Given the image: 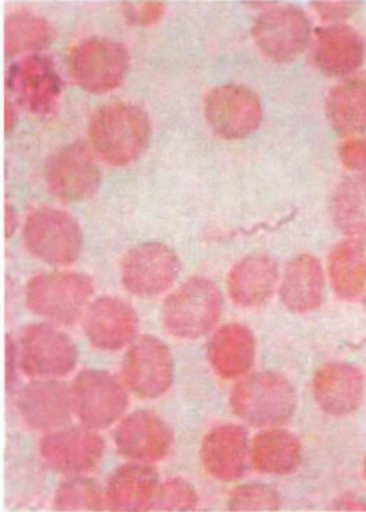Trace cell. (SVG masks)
Wrapping results in <instances>:
<instances>
[{
    "mask_svg": "<svg viewBox=\"0 0 366 512\" xmlns=\"http://www.w3.org/2000/svg\"><path fill=\"white\" fill-rule=\"evenodd\" d=\"M54 508L60 511H99L104 508V497L94 481L74 477L57 488Z\"/></svg>",
    "mask_w": 366,
    "mask_h": 512,
    "instance_id": "cell-31",
    "label": "cell"
},
{
    "mask_svg": "<svg viewBox=\"0 0 366 512\" xmlns=\"http://www.w3.org/2000/svg\"><path fill=\"white\" fill-rule=\"evenodd\" d=\"M365 305H366V298H365Z\"/></svg>",
    "mask_w": 366,
    "mask_h": 512,
    "instance_id": "cell-40",
    "label": "cell"
},
{
    "mask_svg": "<svg viewBox=\"0 0 366 512\" xmlns=\"http://www.w3.org/2000/svg\"><path fill=\"white\" fill-rule=\"evenodd\" d=\"M324 285L323 266L316 256H296L286 266L280 300L290 312H313L323 303Z\"/></svg>",
    "mask_w": 366,
    "mask_h": 512,
    "instance_id": "cell-24",
    "label": "cell"
},
{
    "mask_svg": "<svg viewBox=\"0 0 366 512\" xmlns=\"http://www.w3.org/2000/svg\"><path fill=\"white\" fill-rule=\"evenodd\" d=\"M16 214L13 213V208L8 206L6 207V231H8V237L12 235L13 230L16 228Z\"/></svg>",
    "mask_w": 366,
    "mask_h": 512,
    "instance_id": "cell-38",
    "label": "cell"
},
{
    "mask_svg": "<svg viewBox=\"0 0 366 512\" xmlns=\"http://www.w3.org/2000/svg\"><path fill=\"white\" fill-rule=\"evenodd\" d=\"M222 295L207 278H190L164 300L162 320L171 336L197 340L220 320Z\"/></svg>",
    "mask_w": 366,
    "mask_h": 512,
    "instance_id": "cell-4",
    "label": "cell"
},
{
    "mask_svg": "<svg viewBox=\"0 0 366 512\" xmlns=\"http://www.w3.org/2000/svg\"><path fill=\"white\" fill-rule=\"evenodd\" d=\"M128 68V49L104 37L81 40L68 54L71 77L90 94L114 91L125 80Z\"/></svg>",
    "mask_w": 366,
    "mask_h": 512,
    "instance_id": "cell-6",
    "label": "cell"
},
{
    "mask_svg": "<svg viewBox=\"0 0 366 512\" xmlns=\"http://www.w3.org/2000/svg\"><path fill=\"white\" fill-rule=\"evenodd\" d=\"M138 326L136 310L114 296H102L85 312V334L98 350L118 351L128 346L135 339Z\"/></svg>",
    "mask_w": 366,
    "mask_h": 512,
    "instance_id": "cell-17",
    "label": "cell"
},
{
    "mask_svg": "<svg viewBox=\"0 0 366 512\" xmlns=\"http://www.w3.org/2000/svg\"><path fill=\"white\" fill-rule=\"evenodd\" d=\"M313 394L324 412L344 416L357 411L365 394L361 372L352 365L331 363L317 371Z\"/></svg>",
    "mask_w": 366,
    "mask_h": 512,
    "instance_id": "cell-20",
    "label": "cell"
},
{
    "mask_svg": "<svg viewBox=\"0 0 366 512\" xmlns=\"http://www.w3.org/2000/svg\"><path fill=\"white\" fill-rule=\"evenodd\" d=\"M252 37L263 56L275 63H289L309 46L311 23L296 6H276L256 19Z\"/></svg>",
    "mask_w": 366,
    "mask_h": 512,
    "instance_id": "cell-11",
    "label": "cell"
},
{
    "mask_svg": "<svg viewBox=\"0 0 366 512\" xmlns=\"http://www.w3.org/2000/svg\"><path fill=\"white\" fill-rule=\"evenodd\" d=\"M88 138L94 152L111 166H128L149 146L152 124L145 109L111 102L91 116Z\"/></svg>",
    "mask_w": 366,
    "mask_h": 512,
    "instance_id": "cell-1",
    "label": "cell"
},
{
    "mask_svg": "<svg viewBox=\"0 0 366 512\" xmlns=\"http://www.w3.org/2000/svg\"><path fill=\"white\" fill-rule=\"evenodd\" d=\"M53 39V27L44 17L22 10L6 19L5 50L8 57L23 53L37 54V51L49 47Z\"/></svg>",
    "mask_w": 366,
    "mask_h": 512,
    "instance_id": "cell-30",
    "label": "cell"
},
{
    "mask_svg": "<svg viewBox=\"0 0 366 512\" xmlns=\"http://www.w3.org/2000/svg\"><path fill=\"white\" fill-rule=\"evenodd\" d=\"M338 155L345 169L366 176V139H348L340 146Z\"/></svg>",
    "mask_w": 366,
    "mask_h": 512,
    "instance_id": "cell-35",
    "label": "cell"
},
{
    "mask_svg": "<svg viewBox=\"0 0 366 512\" xmlns=\"http://www.w3.org/2000/svg\"><path fill=\"white\" fill-rule=\"evenodd\" d=\"M176 252L160 242L138 245L122 261L123 288L138 298H156L169 290L180 273Z\"/></svg>",
    "mask_w": 366,
    "mask_h": 512,
    "instance_id": "cell-13",
    "label": "cell"
},
{
    "mask_svg": "<svg viewBox=\"0 0 366 512\" xmlns=\"http://www.w3.org/2000/svg\"><path fill=\"white\" fill-rule=\"evenodd\" d=\"M248 455V433L238 425H222L212 429L203 440L201 460L214 479L234 481L245 473Z\"/></svg>",
    "mask_w": 366,
    "mask_h": 512,
    "instance_id": "cell-21",
    "label": "cell"
},
{
    "mask_svg": "<svg viewBox=\"0 0 366 512\" xmlns=\"http://www.w3.org/2000/svg\"><path fill=\"white\" fill-rule=\"evenodd\" d=\"M212 370L224 380H234L251 370L255 361V339L242 324H225L215 331L208 344Z\"/></svg>",
    "mask_w": 366,
    "mask_h": 512,
    "instance_id": "cell-25",
    "label": "cell"
},
{
    "mask_svg": "<svg viewBox=\"0 0 366 512\" xmlns=\"http://www.w3.org/2000/svg\"><path fill=\"white\" fill-rule=\"evenodd\" d=\"M313 6L318 17L331 25H340L342 20H347L358 9L355 2H316Z\"/></svg>",
    "mask_w": 366,
    "mask_h": 512,
    "instance_id": "cell-36",
    "label": "cell"
},
{
    "mask_svg": "<svg viewBox=\"0 0 366 512\" xmlns=\"http://www.w3.org/2000/svg\"><path fill=\"white\" fill-rule=\"evenodd\" d=\"M94 282L80 272H43L25 290L26 306L57 326H73L84 316L94 296Z\"/></svg>",
    "mask_w": 366,
    "mask_h": 512,
    "instance_id": "cell-2",
    "label": "cell"
},
{
    "mask_svg": "<svg viewBox=\"0 0 366 512\" xmlns=\"http://www.w3.org/2000/svg\"><path fill=\"white\" fill-rule=\"evenodd\" d=\"M16 357L17 348L13 344L12 339H6V381H8V388L12 385L13 377L16 375Z\"/></svg>",
    "mask_w": 366,
    "mask_h": 512,
    "instance_id": "cell-37",
    "label": "cell"
},
{
    "mask_svg": "<svg viewBox=\"0 0 366 512\" xmlns=\"http://www.w3.org/2000/svg\"><path fill=\"white\" fill-rule=\"evenodd\" d=\"M116 449L139 463H155L169 456L173 430L157 413L142 409L126 416L114 432Z\"/></svg>",
    "mask_w": 366,
    "mask_h": 512,
    "instance_id": "cell-16",
    "label": "cell"
},
{
    "mask_svg": "<svg viewBox=\"0 0 366 512\" xmlns=\"http://www.w3.org/2000/svg\"><path fill=\"white\" fill-rule=\"evenodd\" d=\"M122 377L125 387L136 397H162L174 381V360L169 347L156 337H140L123 358Z\"/></svg>",
    "mask_w": 366,
    "mask_h": 512,
    "instance_id": "cell-12",
    "label": "cell"
},
{
    "mask_svg": "<svg viewBox=\"0 0 366 512\" xmlns=\"http://www.w3.org/2000/svg\"><path fill=\"white\" fill-rule=\"evenodd\" d=\"M197 504L196 488L186 480L170 479L159 487L152 508L159 511H188L196 508Z\"/></svg>",
    "mask_w": 366,
    "mask_h": 512,
    "instance_id": "cell-33",
    "label": "cell"
},
{
    "mask_svg": "<svg viewBox=\"0 0 366 512\" xmlns=\"http://www.w3.org/2000/svg\"><path fill=\"white\" fill-rule=\"evenodd\" d=\"M159 474L146 463L125 464L106 483V503L112 510L145 511L153 507Z\"/></svg>",
    "mask_w": 366,
    "mask_h": 512,
    "instance_id": "cell-23",
    "label": "cell"
},
{
    "mask_svg": "<svg viewBox=\"0 0 366 512\" xmlns=\"http://www.w3.org/2000/svg\"><path fill=\"white\" fill-rule=\"evenodd\" d=\"M280 504L279 494L272 487L249 484L236 488L228 505L232 511H275Z\"/></svg>",
    "mask_w": 366,
    "mask_h": 512,
    "instance_id": "cell-32",
    "label": "cell"
},
{
    "mask_svg": "<svg viewBox=\"0 0 366 512\" xmlns=\"http://www.w3.org/2000/svg\"><path fill=\"white\" fill-rule=\"evenodd\" d=\"M205 119L212 132L225 141L248 138L262 124L261 98L244 85L214 88L205 98Z\"/></svg>",
    "mask_w": 366,
    "mask_h": 512,
    "instance_id": "cell-10",
    "label": "cell"
},
{
    "mask_svg": "<svg viewBox=\"0 0 366 512\" xmlns=\"http://www.w3.org/2000/svg\"><path fill=\"white\" fill-rule=\"evenodd\" d=\"M334 224L348 238H366V176L355 174L338 184L331 199Z\"/></svg>",
    "mask_w": 366,
    "mask_h": 512,
    "instance_id": "cell-29",
    "label": "cell"
},
{
    "mask_svg": "<svg viewBox=\"0 0 366 512\" xmlns=\"http://www.w3.org/2000/svg\"><path fill=\"white\" fill-rule=\"evenodd\" d=\"M364 474H365V479H366V457H365V463H364Z\"/></svg>",
    "mask_w": 366,
    "mask_h": 512,
    "instance_id": "cell-39",
    "label": "cell"
},
{
    "mask_svg": "<svg viewBox=\"0 0 366 512\" xmlns=\"http://www.w3.org/2000/svg\"><path fill=\"white\" fill-rule=\"evenodd\" d=\"M39 450L51 469L77 476L98 466L104 457L105 442L88 426L57 429L41 439Z\"/></svg>",
    "mask_w": 366,
    "mask_h": 512,
    "instance_id": "cell-15",
    "label": "cell"
},
{
    "mask_svg": "<svg viewBox=\"0 0 366 512\" xmlns=\"http://www.w3.org/2000/svg\"><path fill=\"white\" fill-rule=\"evenodd\" d=\"M17 409L30 428L43 432L63 428L74 412L70 389L56 380L30 382L17 395Z\"/></svg>",
    "mask_w": 366,
    "mask_h": 512,
    "instance_id": "cell-19",
    "label": "cell"
},
{
    "mask_svg": "<svg viewBox=\"0 0 366 512\" xmlns=\"http://www.w3.org/2000/svg\"><path fill=\"white\" fill-rule=\"evenodd\" d=\"M75 415L91 429H105L122 418L129 405L128 394L114 375L84 370L70 388Z\"/></svg>",
    "mask_w": 366,
    "mask_h": 512,
    "instance_id": "cell-7",
    "label": "cell"
},
{
    "mask_svg": "<svg viewBox=\"0 0 366 512\" xmlns=\"http://www.w3.org/2000/svg\"><path fill=\"white\" fill-rule=\"evenodd\" d=\"M6 87L32 114L50 115L61 97V80L49 57L29 54L9 68Z\"/></svg>",
    "mask_w": 366,
    "mask_h": 512,
    "instance_id": "cell-14",
    "label": "cell"
},
{
    "mask_svg": "<svg viewBox=\"0 0 366 512\" xmlns=\"http://www.w3.org/2000/svg\"><path fill=\"white\" fill-rule=\"evenodd\" d=\"M78 363L77 348L66 334L46 323H33L20 334V367L29 377H67Z\"/></svg>",
    "mask_w": 366,
    "mask_h": 512,
    "instance_id": "cell-9",
    "label": "cell"
},
{
    "mask_svg": "<svg viewBox=\"0 0 366 512\" xmlns=\"http://www.w3.org/2000/svg\"><path fill=\"white\" fill-rule=\"evenodd\" d=\"M232 411L252 426L282 425L297 406L293 385L276 372H258L239 381L229 398Z\"/></svg>",
    "mask_w": 366,
    "mask_h": 512,
    "instance_id": "cell-3",
    "label": "cell"
},
{
    "mask_svg": "<svg viewBox=\"0 0 366 512\" xmlns=\"http://www.w3.org/2000/svg\"><path fill=\"white\" fill-rule=\"evenodd\" d=\"M251 460L261 473L285 476L300 466L301 445L287 430H265L253 440Z\"/></svg>",
    "mask_w": 366,
    "mask_h": 512,
    "instance_id": "cell-28",
    "label": "cell"
},
{
    "mask_svg": "<svg viewBox=\"0 0 366 512\" xmlns=\"http://www.w3.org/2000/svg\"><path fill=\"white\" fill-rule=\"evenodd\" d=\"M364 60V40L351 26L328 25L314 33L311 61L328 77H350L362 67Z\"/></svg>",
    "mask_w": 366,
    "mask_h": 512,
    "instance_id": "cell-18",
    "label": "cell"
},
{
    "mask_svg": "<svg viewBox=\"0 0 366 512\" xmlns=\"http://www.w3.org/2000/svg\"><path fill=\"white\" fill-rule=\"evenodd\" d=\"M27 251L53 266L73 265L80 258L82 231L74 217L54 207L32 211L23 227Z\"/></svg>",
    "mask_w": 366,
    "mask_h": 512,
    "instance_id": "cell-5",
    "label": "cell"
},
{
    "mask_svg": "<svg viewBox=\"0 0 366 512\" xmlns=\"http://www.w3.org/2000/svg\"><path fill=\"white\" fill-rule=\"evenodd\" d=\"M330 125L354 139L366 133V78H350L330 91L326 100Z\"/></svg>",
    "mask_w": 366,
    "mask_h": 512,
    "instance_id": "cell-26",
    "label": "cell"
},
{
    "mask_svg": "<svg viewBox=\"0 0 366 512\" xmlns=\"http://www.w3.org/2000/svg\"><path fill=\"white\" fill-rule=\"evenodd\" d=\"M123 16L133 26H153L164 16L166 6L162 2L123 3Z\"/></svg>",
    "mask_w": 366,
    "mask_h": 512,
    "instance_id": "cell-34",
    "label": "cell"
},
{
    "mask_svg": "<svg viewBox=\"0 0 366 512\" xmlns=\"http://www.w3.org/2000/svg\"><path fill=\"white\" fill-rule=\"evenodd\" d=\"M328 273L335 295L354 300L366 289V248L364 241L347 238L328 256Z\"/></svg>",
    "mask_w": 366,
    "mask_h": 512,
    "instance_id": "cell-27",
    "label": "cell"
},
{
    "mask_svg": "<svg viewBox=\"0 0 366 512\" xmlns=\"http://www.w3.org/2000/svg\"><path fill=\"white\" fill-rule=\"evenodd\" d=\"M277 278L279 269L275 259L265 254L246 256L229 272V298L244 309L265 305L275 292Z\"/></svg>",
    "mask_w": 366,
    "mask_h": 512,
    "instance_id": "cell-22",
    "label": "cell"
},
{
    "mask_svg": "<svg viewBox=\"0 0 366 512\" xmlns=\"http://www.w3.org/2000/svg\"><path fill=\"white\" fill-rule=\"evenodd\" d=\"M44 177L49 191L64 203L91 199L101 183V172L87 143L75 141L47 159Z\"/></svg>",
    "mask_w": 366,
    "mask_h": 512,
    "instance_id": "cell-8",
    "label": "cell"
}]
</instances>
